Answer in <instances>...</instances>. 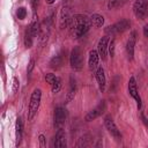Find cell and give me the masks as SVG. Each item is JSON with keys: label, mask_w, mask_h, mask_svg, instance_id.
I'll use <instances>...</instances> for the list:
<instances>
[{"label": "cell", "mask_w": 148, "mask_h": 148, "mask_svg": "<svg viewBox=\"0 0 148 148\" xmlns=\"http://www.w3.org/2000/svg\"><path fill=\"white\" fill-rule=\"evenodd\" d=\"M104 126H105L106 131L111 134V136L116 141H118V142L121 141V134H120V132H119V130H118V127H117L113 118L110 114L105 116V118H104Z\"/></svg>", "instance_id": "obj_6"}, {"label": "cell", "mask_w": 148, "mask_h": 148, "mask_svg": "<svg viewBox=\"0 0 148 148\" xmlns=\"http://www.w3.org/2000/svg\"><path fill=\"white\" fill-rule=\"evenodd\" d=\"M51 24H52V21L50 17H45L43 20V22H40V30H39V42L40 44H44L46 43L49 36H50V30H51Z\"/></svg>", "instance_id": "obj_10"}, {"label": "cell", "mask_w": 148, "mask_h": 148, "mask_svg": "<svg viewBox=\"0 0 148 148\" xmlns=\"http://www.w3.org/2000/svg\"><path fill=\"white\" fill-rule=\"evenodd\" d=\"M49 65H50V67L52 69H59V68H61V66L64 65V53L60 52L57 56L52 57L51 60H50V62H49Z\"/></svg>", "instance_id": "obj_18"}, {"label": "cell", "mask_w": 148, "mask_h": 148, "mask_svg": "<svg viewBox=\"0 0 148 148\" xmlns=\"http://www.w3.org/2000/svg\"><path fill=\"white\" fill-rule=\"evenodd\" d=\"M130 28H131V21L127 18H121L118 22L106 27L104 29V32H105V35H117V34L125 32Z\"/></svg>", "instance_id": "obj_3"}, {"label": "cell", "mask_w": 148, "mask_h": 148, "mask_svg": "<svg viewBox=\"0 0 148 148\" xmlns=\"http://www.w3.org/2000/svg\"><path fill=\"white\" fill-rule=\"evenodd\" d=\"M127 90H128L130 96L135 101L138 110H140L141 109V105H142V101H141V97H140V94H139V90H138V86H136V81H135V77L134 76H131L130 77L128 84H127Z\"/></svg>", "instance_id": "obj_7"}, {"label": "cell", "mask_w": 148, "mask_h": 148, "mask_svg": "<svg viewBox=\"0 0 148 148\" xmlns=\"http://www.w3.org/2000/svg\"><path fill=\"white\" fill-rule=\"evenodd\" d=\"M40 101H42V90L39 88H35L30 96V102L28 108V120H32L37 114L40 105Z\"/></svg>", "instance_id": "obj_2"}, {"label": "cell", "mask_w": 148, "mask_h": 148, "mask_svg": "<svg viewBox=\"0 0 148 148\" xmlns=\"http://www.w3.org/2000/svg\"><path fill=\"white\" fill-rule=\"evenodd\" d=\"M38 141H39L40 147L46 146V136H45L44 134H39V135H38Z\"/></svg>", "instance_id": "obj_30"}, {"label": "cell", "mask_w": 148, "mask_h": 148, "mask_svg": "<svg viewBox=\"0 0 148 148\" xmlns=\"http://www.w3.org/2000/svg\"><path fill=\"white\" fill-rule=\"evenodd\" d=\"M16 16L18 20H24L27 16V9L24 7H18L16 10Z\"/></svg>", "instance_id": "obj_25"}, {"label": "cell", "mask_w": 148, "mask_h": 148, "mask_svg": "<svg viewBox=\"0 0 148 148\" xmlns=\"http://www.w3.org/2000/svg\"><path fill=\"white\" fill-rule=\"evenodd\" d=\"M18 88H20V82H18V79L17 77H13V91L14 92H16L17 90H18Z\"/></svg>", "instance_id": "obj_29"}, {"label": "cell", "mask_w": 148, "mask_h": 148, "mask_svg": "<svg viewBox=\"0 0 148 148\" xmlns=\"http://www.w3.org/2000/svg\"><path fill=\"white\" fill-rule=\"evenodd\" d=\"M106 108H108V105H106V101H101L95 108H92L90 111H88V113L86 114V117H84V120L86 121H91V120H95L96 118H98L99 116H102L105 111H106Z\"/></svg>", "instance_id": "obj_8"}, {"label": "cell", "mask_w": 148, "mask_h": 148, "mask_svg": "<svg viewBox=\"0 0 148 148\" xmlns=\"http://www.w3.org/2000/svg\"><path fill=\"white\" fill-rule=\"evenodd\" d=\"M30 3H31V7H32V10H34V13H36V9L38 8V3H39V0H30Z\"/></svg>", "instance_id": "obj_31"}, {"label": "cell", "mask_w": 148, "mask_h": 148, "mask_svg": "<svg viewBox=\"0 0 148 148\" xmlns=\"http://www.w3.org/2000/svg\"><path fill=\"white\" fill-rule=\"evenodd\" d=\"M22 136H23V121L22 119L18 117L16 119V124H15V139H16V147L20 146L21 141H22Z\"/></svg>", "instance_id": "obj_17"}, {"label": "cell", "mask_w": 148, "mask_h": 148, "mask_svg": "<svg viewBox=\"0 0 148 148\" xmlns=\"http://www.w3.org/2000/svg\"><path fill=\"white\" fill-rule=\"evenodd\" d=\"M32 43H34V35H32L30 28L27 27V29L24 31V46L27 49H30L32 46Z\"/></svg>", "instance_id": "obj_22"}, {"label": "cell", "mask_w": 148, "mask_h": 148, "mask_svg": "<svg viewBox=\"0 0 148 148\" xmlns=\"http://www.w3.org/2000/svg\"><path fill=\"white\" fill-rule=\"evenodd\" d=\"M90 22H91V25H94L96 28H101L104 25V17H103V15L95 13L90 16Z\"/></svg>", "instance_id": "obj_21"}, {"label": "cell", "mask_w": 148, "mask_h": 148, "mask_svg": "<svg viewBox=\"0 0 148 148\" xmlns=\"http://www.w3.org/2000/svg\"><path fill=\"white\" fill-rule=\"evenodd\" d=\"M69 65L74 71H81L83 67V53L80 46H74L69 54Z\"/></svg>", "instance_id": "obj_4"}, {"label": "cell", "mask_w": 148, "mask_h": 148, "mask_svg": "<svg viewBox=\"0 0 148 148\" xmlns=\"http://www.w3.org/2000/svg\"><path fill=\"white\" fill-rule=\"evenodd\" d=\"M141 120H142V123L145 124V126L148 128V118H147L143 113H141Z\"/></svg>", "instance_id": "obj_32"}, {"label": "cell", "mask_w": 148, "mask_h": 148, "mask_svg": "<svg viewBox=\"0 0 148 148\" xmlns=\"http://www.w3.org/2000/svg\"><path fill=\"white\" fill-rule=\"evenodd\" d=\"M72 20V15H71V9L68 6H64L60 10V17H59V25L60 29H64L66 27L69 25Z\"/></svg>", "instance_id": "obj_12"}, {"label": "cell", "mask_w": 148, "mask_h": 148, "mask_svg": "<svg viewBox=\"0 0 148 148\" xmlns=\"http://www.w3.org/2000/svg\"><path fill=\"white\" fill-rule=\"evenodd\" d=\"M67 118V111L65 108L62 106H58L54 109V113H53V125L57 130L61 128L62 125L65 124Z\"/></svg>", "instance_id": "obj_9"}, {"label": "cell", "mask_w": 148, "mask_h": 148, "mask_svg": "<svg viewBox=\"0 0 148 148\" xmlns=\"http://www.w3.org/2000/svg\"><path fill=\"white\" fill-rule=\"evenodd\" d=\"M29 28L34 35V37L38 36L39 35V30H40V23L38 21V16L36 15V13H34L32 15V20H31V23L29 24Z\"/></svg>", "instance_id": "obj_20"}, {"label": "cell", "mask_w": 148, "mask_h": 148, "mask_svg": "<svg viewBox=\"0 0 148 148\" xmlns=\"http://www.w3.org/2000/svg\"><path fill=\"white\" fill-rule=\"evenodd\" d=\"M98 61H99V54L97 50H90L89 56H88V67L90 71H95L98 67Z\"/></svg>", "instance_id": "obj_15"}, {"label": "cell", "mask_w": 148, "mask_h": 148, "mask_svg": "<svg viewBox=\"0 0 148 148\" xmlns=\"http://www.w3.org/2000/svg\"><path fill=\"white\" fill-rule=\"evenodd\" d=\"M114 47H116V40H114V38H111L109 42V46H108V52L111 58L114 56Z\"/></svg>", "instance_id": "obj_24"}, {"label": "cell", "mask_w": 148, "mask_h": 148, "mask_svg": "<svg viewBox=\"0 0 148 148\" xmlns=\"http://www.w3.org/2000/svg\"><path fill=\"white\" fill-rule=\"evenodd\" d=\"M133 14L139 20H145L148 14V0H135L133 3Z\"/></svg>", "instance_id": "obj_5"}, {"label": "cell", "mask_w": 148, "mask_h": 148, "mask_svg": "<svg viewBox=\"0 0 148 148\" xmlns=\"http://www.w3.org/2000/svg\"><path fill=\"white\" fill-rule=\"evenodd\" d=\"M34 68H35V60H34V59H31V60L29 61V64H28V67H27V74H28V75H30Z\"/></svg>", "instance_id": "obj_27"}, {"label": "cell", "mask_w": 148, "mask_h": 148, "mask_svg": "<svg viewBox=\"0 0 148 148\" xmlns=\"http://www.w3.org/2000/svg\"><path fill=\"white\" fill-rule=\"evenodd\" d=\"M128 0H118V5H117V8L118 7H121V6H124L126 2H127Z\"/></svg>", "instance_id": "obj_34"}, {"label": "cell", "mask_w": 148, "mask_h": 148, "mask_svg": "<svg viewBox=\"0 0 148 148\" xmlns=\"http://www.w3.org/2000/svg\"><path fill=\"white\" fill-rule=\"evenodd\" d=\"M75 94H76V81L74 79V76H71L69 77V89H68V92H67V96H66V104L69 103L74 97H75Z\"/></svg>", "instance_id": "obj_19"}, {"label": "cell", "mask_w": 148, "mask_h": 148, "mask_svg": "<svg viewBox=\"0 0 148 148\" xmlns=\"http://www.w3.org/2000/svg\"><path fill=\"white\" fill-rule=\"evenodd\" d=\"M117 5H118V0H108V9H113V8H117Z\"/></svg>", "instance_id": "obj_28"}, {"label": "cell", "mask_w": 148, "mask_h": 148, "mask_svg": "<svg viewBox=\"0 0 148 148\" xmlns=\"http://www.w3.org/2000/svg\"><path fill=\"white\" fill-rule=\"evenodd\" d=\"M95 77L98 84L99 90L103 92L105 90V86H106V79H105V73H104V68L102 66H98L96 72H95Z\"/></svg>", "instance_id": "obj_14"}, {"label": "cell", "mask_w": 148, "mask_h": 148, "mask_svg": "<svg viewBox=\"0 0 148 148\" xmlns=\"http://www.w3.org/2000/svg\"><path fill=\"white\" fill-rule=\"evenodd\" d=\"M45 1H46V3H49V5H52V3H53L56 0H45Z\"/></svg>", "instance_id": "obj_35"}, {"label": "cell", "mask_w": 148, "mask_h": 148, "mask_svg": "<svg viewBox=\"0 0 148 148\" xmlns=\"http://www.w3.org/2000/svg\"><path fill=\"white\" fill-rule=\"evenodd\" d=\"M53 146L56 148L66 147V134H65V131L62 128H59L57 131L56 136H54V141H53Z\"/></svg>", "instance_id": "obj_16"}, {"label": "cell", "mask_w": 148, "mask_h": 148, "mask_svg": "<svg viewBox=\"0 0 148 148\" xmlns=\"http://www.w3.org/2000/svg\"><path fill=\"white\" fill-rule=\"evenodd\" d=\"M90 27H91L90 17L83 14H75L72 16V20H71L69 31L73 38H80L87 34Z\"/></svg>", "instance_id": "obj_1"}, {"label": "cell", "mask_w": 148, "mask_h": 148, "mask_svg": "<svg viewBox=\"0 0 148 148\" xmlns=\"http://www.w3.org/2000/svg\"><path fill=\"white\" fill-rule=\"evenodd\" d=\"M96 1H98V0H96Z\"/></svg>", "instance_id": "obj_36"}, {"label": "cell", "mask_w": 148, "mask_h": 148, "mask_svg": "<svg viewBox=\"0 0 148 148\" xmlns=\"http://www.w3.org/2000/svg\"><path fill=\"white\" fill-rule=\"evenodd\" d=\"M136 42V32L132 31L130 34V38L126 42V56L128 60H133L134 58V46Z\"/></svg>", "instance_id": "obj_13"}, {"label": "cell", "mask_w": 148, "mask_h": 148, "mask_svg": "<svg viewBox=\"0 0 148 148\" xmlns=\"http://www.w3.org/2000/svg\"><path fill=\"white\" fill-rule=\"evenodd\" d=\"M56 80H57L56 74H53V73H46V74H45V81H46V83H49L50 86H52Z\"/></svg>", "instance_id": "obj_26"}, {"label": "cell", "mask_w": 148, "mask_h": 148, "mask_svg": "<svg viewBox=\"0 0 148 148\" xmlns=\"http://www.w3.org/2000/svg\"><path fill=\"white\" fill-rule=\"evenodd\" d=\"M142 32H143V36L148 38V23L145 24V27H143V29H142Z\"/></svg>", "instance_id": "obj_33"}, {"label": "cell", "mask_w": 148, "mask_h": 148, "mask_svg": "<svg viewBox=\"0 0 148 148\" xmlns=\"http://www.w3.org/2000/svg\"><path fill=\"white\" fill-rule=\"evenodd\" d=\"M61 79L60 77H58L57 76V80L53 82V84L51 86V91L53 92V94H57V92H59L60 91V89H61Z\"/></svg>", "instance_id": "obj_23"}, {"label": "cell", "mask_w": 148, "mask_h": 148, "mask_svg": "<svg viewBox=\"0 0 148 148\" xmlns=\"http://www.w3.org/2000/svg\"><path fill=\"white\" fill-rule=\"evenodd\" d=\"M109 42H110V38H109V35H104L103 37L99 38L98 40V44H97V52L99 54V58H102V60H106L108 58V46H109Z\"/></svg>", "instance_id": "obj_11"}]
</instances>
